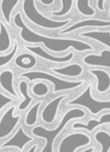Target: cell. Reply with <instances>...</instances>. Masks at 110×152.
<instances>
[{
	"label": "cell",
	"instance_id": "obj_3",
	"mask_svg": "<svg viewBox=\"0 0 110 152\" xmlns=\"http://www.w3.org/2000/svg\"><path fill=\"white\" fill-rule=\"evenodd\" d=\"M17 80L19 79H25L28 83L36 82V81H45L48 84H52V94H62V92H72L81 88L87 83L85 79H78V80H67L62 77L50 72V70L44 69H31L24 70L20 72L18 77H16Z\"/></svg>",
	"mask_w": 110,
	"mask_h": 152
},
{
	"label": "cell",
	"instance_id": "obj_6",
	"mask_svg": "<svg viewBox=\"0 0 110 152\" xmlns=\"http://www.w3.org/2000/svg\"><path fill=\"white\" fill-rule=\"evenodd\" d=\"M92 144V137L90 134L83 130H76L74 132L65 134L59 141L57 145V151H72L76 152Z\"/></svg>",
	"mask_w": 110,
	"mask_h": 152
},
{
	"label": "cell",
	"instance_id": "obj_27",
	"mask_svg": "<svg viewBox=\"0 0 110 152\" xmlns=\"http://www.w3.org/2000/svg\"><path fill=\"white\" fill-rule=\"evenodd\" d=\"M61 7L60 10L56 11V10H52L50 13V17L56 19H62V17L67 16L72 11V7L74 5V0H60Z\"/></svg>",
	"mask_w": 110,
	"mask_h": 152
},
{
	"label": "cell",
	"instance_id": "obj_24",
	"mask_svg": "<svg viewBox=\"0 0 110 152\" xmlns=\"http://www.w3.org/2000/svg\"><path fill=\"white\" fill-rule=\"evenodd\" d=\"M74 7H76L78 13L85 18H94L97 15V11L92 7L90 0H76Z\"/></svg>",
	"mask_w": 110,
	"mask_h": 152
},
{
	"label": "cell",
	"instance_id": "obj_5",
	"mask_svg": "<svg viewBox=\"0 0 110 152\" xmlns=\"http://www.w3.org/2000/svg\"><path fill=\"white\" fill-rule=\"evenodd\" d=\"M93 81H89L86 83L85 87L74 98L69 101L64 102L65 107H81L87 110L91 115L97 116L105 111H110V99L95 98L93 94Z\"/></svg>",
	"mask_w": 110,
	"mask_h": 152
},
{
	"label": "cell",
	"instance_id": "obj_13",
	"mask_svg": "<svg viewBox=\"0 0 110 152\" xmlns=\"http://www.w3.org/2000/svg\"><path fill=\"white\" fill-rule=\"evenodd\" d=\"M82 63L91 68L110 69V49L104 48L99 53H87L82 57Z\"/></svg>",
	"mask_w": 110,
	"mask_h": 152
},
{
	"label": "cell",
	"instance_id": "obj_8",
	"mask_svg": "<svg viewBox=\"0 0 110 152\" xmlns=\"http://www.w3.org/2000/svg\"><path fill=\"white\" fill-rule=\"evenodd\" d=\"M71 96L70 92H62L56 96L55 98L50 99L48 102L44 103L42 109L40 111V119L45 125H54L58 121L60 106L63 102L67 101Z\"/></svg>",
	"mask_w": 110,
	"mask_h": 152
},
{
	"label": "cell",
	"instance_id": "obj_9",
	"mask_svg": "<svg viewBox=\"0 0 110 152\" xmlns=\"http://www.w3.org/2000/svg\"><path fill=\"white\" fill-rule=\"evenodd\" d=\"M37 137L27 133L25 131V126L23 124L19 125L17 129L13 132L11 137L5 139L2 144H0V150H7L9 148H14L19 151H24L27 146L35 143Z\"/></svg>",
	"mask_w": 110,
	"mask_h": 152
},
{
	"label": "cell",
	"instance_id": "obj_1",
	"mask_svg": "<svg viewBox=\"0 0 110 152\" xmlns=\"http://www.w3.org/2000/svg\"><path fill=\"white\" fill-rule=\"evenodd\" d=\"M13 26L19 29V37L25 44L42 45L52 54H67L70 49L74 53H94L95 47L85 40L72 37L47 36L34 31L23 18L21 11H17L13 16Z\"/></svg>",
	"mask_w": 110,
	"mask_h": 152
},
{
	"label": "cell",
	"instance_id": "obj_25",
	"mask_svg": "<svg viewBox=\"0 0 110 152\" xmlns=\"http://www.w3.org/2000/svg\"><path fill=\"white\" fill-rule=\"evenodd\" d=\"M31 96L43 99L50 94V86L45 81H36L29 88Z\"/></svg>",
	"mask_w": 110,
	"mask_h": 152
},
{
	"label": "cell",
	"instance_id": "obj_2",
	"mask_svg": "<svg viewBox=\"0 0 110 152\" xmlns=\"http://www.w3.org/2000/svg\"><path fill=\"white\" fill-rule=\"evenodd\" d=\"M87 116V111L81 107H70L64 112L62 118L59 121L58 125L52 128H46L43 125H35L31 128V134L39 140H44V146L41 147L40 151H50L55 152L57 142L62 132L66 129L67 125L72 121L78 120H85Z\"/></svg>",
	"mask_w": 110,
	"mask_h": 152
},
{
	"label": "cell",
	"instance_id": "obj_17",
	"mask_svg": "<svg viewBox=\"0 0 110 152\" xmlns=\"http://www.w3.org/2000/svg\"><path fill=\"white\" fill-rule=\"evenodd\" d=\"M17 90H18L19 96H21V101L17 105V111L23 112L27 110V108L35 102L34 96H31L29 91V83L25 79H19L17 83Z\"/></svg>",
	"mask_w": 110,
	"mask_h": 152
},
{
	"label": "cell",
	"instance_id": "obj_10",
	"mask_svg": "<svg viewBox=\"0 0 110 152\" xmlns=\"http://www.w3.org/2000/svg\"><path fill=\"white\" fill-rule=\"evenodd\" d=\"M24 49L27 53H31V54L35 55L36 57H39V58L43 59V60L55 63V64H59V65L70 63L74 59V57H76V53H74V50H69L67 54L63 55V56H57V55H54L48 52V50H46L42 45H39V44H37V45L25 44Z\"/></svg>",
	"mask_w": 110,
	"mask_h": 152
},
{
	"label": "cell",
	"instance_id": "obj_23",
	"mask_svg": "<svg viewBox=\"0 0 110 152\" xmlns=\"http://www.w3.org/2000/svg\"><path fill=\"white\" fill-rule=\"evenodd\" d=\"M93 141L101 147L102 152H107L110 150V131L104 129H97L93 132Z\"/></svg>",
	"mask_w": 110,
	"mask_h": 152
},
{
	"label": "cell",
	"instance_id": "obj_18",
	"mask_svg": "<svg viewBox=\"0 0 110 152\" xmlns=\"http://www.w3.org/2000/svg\"><path fill=\"white\" fill-rule=\"evenodd\" d=\"M78 39H89L100 43L106 48L110 49V31L109 29H91L84 31L78 35Z\"/></svg>",
	"mask_w": 110,
	"mask_h": 152
},
{
	"label": "cell",
	"instance_id": "obj_26",
	"mask_svg": "<svg viewBox=\"0 0 110 152\" xmlns=\"http://www.w3.org/2000/svg\"><path fill=\"white\" fill-rule=\"evenodd\" d=\"M19 52V43L17 39L13 40V46H12L11 50L7 54L0 55V68H4L7 67L14 60H15L16 56L18 55Z\"/></svg>",
	"mask_w": 110,
	"mask_h": 152
},
{
	"label": "cell",
	"instance_id": "obj_20",
	"mask_svg": "<svg viewBox=\"0 0 110 152\" xmlns=\"http://www.w3.org/2000/svg\"><path fill=\"white\" fill-rule=\"evenodd\" d=\"M21 0H0V14L7 26H13V13Z\"/></svg>",
	"mask_w": 110,
	"mask_h": 152
},
{
	"label": "cell",
	"instance_id": "obj_15",
	"mask_svg": "<svg viewBox=\"0 0 110 152\" xmlns=\"http://www.w3.org/2000/svg\"><path fill=\"white\" fill-rule=\"evenodd\" d=\"M87 74L95 79L93 90L101 96L110 91V72L104 68H89Z\"/></svg>",
	"mask_w": 110,
	"mask_h": 152
},
{
	"label": "cell",
	"instance_id": "obj_11",
	"mask_svg": "<svg viewBox=\"0 0 110 152\" xmlns=\"http://www.w3.org/2000/svg\"><path fill=\"white\" fill-rule=\"evenodd\" d=\"M110 111H105L100 114L98 118H90L86 122L82 120L78 121H72L70 124V128L74 130H83L87 133L92 134L94 131L99 128L107 127V130L110 131Z\"/></svg>",
	"mask_w": 110,
	"mask_h": 152
},
{
	"label": "cell",
	"instance_id": "obj_19",
	"mask_svg": "<svg viewBox=\"0 0 110 152\" xmlns=\"http://www.w3.org/2000/svg\"><path fill=\"white\" fill-rule=\"evenodd\" d=\"M45 101L43 99H40L38 101H35L26 110V113L23 119V125L25 127H34L37 125L40 116V111L42 109V106L44 105Z\"/></svg>",
	"mask_w": 110,
	"mask_h": 152
},
{
	"label": "cell",
	"instance_id": "obj_7",
	"mask_svg": "<svg viewBox=\"0 0 110 152\" xmlns=\"http://www.w3.org/2000/svg\"><path fill=\"white\" fill-rule=\"evenodd\" d=\"M22 113H17V105L12 104L0 115V141L11 137L22 120Z\"/></svg>",
	"mask_w": 110,
	"mask_h": 152
},
{
	"label": "cell",
	"instance_id": "obj_21",
	"mask_svg": "<svg viewBox=\"0 0 110 152\" xmlns=\"http://www.w3.org/2000/svg\"><path fill=\"white\" fill-rule=\"evenodd\" d=\"M14 63L20 69L31 70L37 66L38 60H37V57L31 53H21L16 56Z\"/></svg>",
	"mask_w": 110,
	"mask_h": 152
},
{
	"label": "cell",
	"instance_id": "obj_22",
	"mask_svg": "<svg viewBox=\"0 0 110 152\" xmlns=\"http://www.w3.org/2000/svg\"><path fill=\"white\" fill-rule=\"evenodd\" d=\"M13 46L11 33L4 21L0 20V54H7Z\"/></svg>",
	"mask_w": 110,
	"mask_h": 152
},
{
	"label": "cell",
	"instance_id": "obj_29",
	"mask_svg": "<svg viewBox=\"0 0 110 152\" xmlns=\"http://www.w3.org/2000/svg\"><path fill=\"white\" fill-rule=\"evenodd\" d=\"M39 4L43 5V7H52L56 4L57 0H37Z\"/></svg>",
	"mask_w": 110,
	"mask_h": 152
},
{
	"label": "cell",
	"instance_id": "obj_12",
	"mask_svg": "<svg viewBox=\"0 0 110 152\" xmlns=\"http://www.w3.org/2000/svg\"><path fill=\"white\" fill-rule=\"evenodd\" d=\"M110 26V20L109 19H103V18H85L81 20L76 21L72 24L68 25L67 27L58 31V35H70V34L76 33L79 29L87 28V27H92V28H106Z\"/></svg>",
	"mask_w": 110,
	"mask_h": 152
},
{
	"label": "cell",
	"instance_id": "obj_28",
	"mask_svg": "<svg viewBox=\"0 0 110 152\" xmlns=\"http://www.w3.org/2000/svg\"><path fill=\"white\" fill-rule=\"evenodd\" d=\"M15 101H17L15 98L7 94L4 91H2V90H0V112L2 111L4 108H7V106L14 104Z\"/></svg>",
	"mask_w": 110,
	"mask_h": 152
},
{
	"label": "cell",
	"instance_id": "obj_31",
	"mask_svg": "<svg viewBox=\"0 0 110 152\" xmlns=\"http://www.w3.org/2000/svg\"><path fill=\"white\" fill-rule=\"evenodd\" d=\"M31 145H33V144H31ZM39 147H40V144H39V143H35L34 145L31 146V148H28V149H27V151H29V152H31V151L36 152L37 150H38Z\"/></svg>",
	"mask_w": 110,
	"mask_h": 152
},
{
	"label": "cell",
	"instance_id": "obj_4",
	"mask_svg": "<svg viewBox=\"0 0 110 152\" xmlns=\"http://www.w3.org/2000/svg\"><path fill=\"white\" fill-rule=\"evenodd\" d=\"M21 13L25 20L29 21L33 25L44 29H63L70 25L72 18L56 19L42 13L38 7L37 0H22Z\"/></svg>",
	"mask_w": 110,
	"mask_h": 152
},
{
	"label": "cell",
	"instance_id": "obj_16",
	"mask_svg": "<svg viewBox=\"0 0 110 152\" xmlns=\"http://www.w3.org/2000/svg\"><path fill=\"white\" fill-rule=\"evenodd\" d=\"M16 72L13 68H3L0 70V88L7 94L15 98L16 100H20V96L15 85Z\"/></svg>",
	"mask_w": 110,
	"mask_h": 152
},
{
	"label": "cell",
	"instance_id": "obj_14",
	"mask_svg": "<svg viewBox=\"0 0 110 152\" xmlns=\"http://www.w3.org/2000/svg\"><path fill=\"white\" fill-rule=\"evenodd\" d=\"M50 72L67 80H78L85 74V68L80 63H67L59 66L50 67Z\"/></svg>",
	"mask_w": 110,
	"mask_h": 152
},
{
	"label": "cell",
	"instance_id": "obj_30",
	"mask_svg": "<svg viewBox=\"0 0 110 152\" xmlns=\"http://www.w3.org/2000/svg\"><path fill=\"white\" fill-rule=\"evenodd\" d=\"M106 3H107V0H97V2H95V5H97L98 10L100 12H105L106 11Z\"/></svg>",
	"mask_w": 110,
	"mask_h": 152
}]
</instances>
